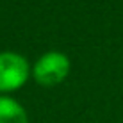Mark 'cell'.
<instances>
[{
	"mask_svg": "<svg viewBox=\"0 0 123 123\" xmlns=\"http://www.w3.org/2000/svg\"><path fill=\"white\" fill-rule=\"evenodd\" d=\"M71 70L70 57L59 50H48L32 66V77L41 86H55L61 84Z\"/></svg>",
	"mask_w": 123,
	"mask_h": 123,
	"instance_id": "obj_1",
	"label": "cell"
},
{
	"mask_svg": "<svg viewBox=\"0 0 123 123\" xmlns=\"http://www.w3.org/2000/svg\"><path fill=\"white\" fill-rule=\"evenodd\" d=\"M29 75L31 64L27 57L11 50L0 52V93H12L23 87Z\"/></svg>",
	"mask_w": 123,
	"mask_h": 123,
	"instance_id": "obj_2",
	"label": "cell"
},
{
	"mask_svg": "<svg viewBox=\"0 0 123 123\" xmlns=\"http://www.w3.org/2000/svg\"><path fill=\"white\" fill-rule=\"evenodd\" d=\"M0 123H29V114L16 98L0 95Z\"/></svg>",
	"mask_w": 123,
	"mask_h": 123,
	"instance_id": "obj_3",
	"label": "cell"
}]
</instances>
